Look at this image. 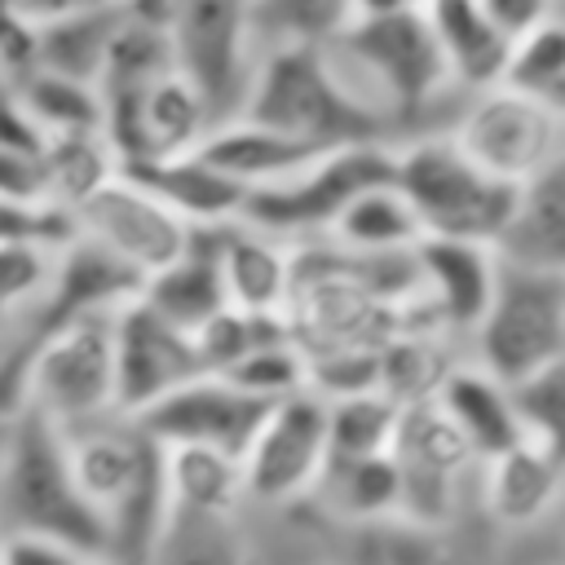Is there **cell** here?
<instances>
[{"instance_id":"2e32d148","label":"cell","mask_w":565,"mask_h":565,"mask_svg":"<svg viewBox=\"0 0 565 565\" xmlns=\"http://www.w3.org/2000/svg\"><path fill=\"white\" fill-rule=\"evenodd\" d=\"M132 181L154 190L181 221L194 230H221L230 221H243V207L252 190L221 172L203 150H181V154H159V159H132L119 163Z\"/></svg>"},{"instance_id":"1f68e13d","label":"cell","mask_w":565,"mask_h":565,"mask_svg":"<svg viewBox=\"0 0 565 565\" xmlns=\"http://www.w3.org/2000/svg\"><path fill=\"white\" fill-rule=\"evenodd\" d=\"M344 516H388L402 512V468L397 455H375L358 463H331L322 481Z\"/></svg>"},{"instance_id":"60d3db41","label":"cell","mask_w":565,"mask_h":565,"mask_svg":"<svg viewBox=\"0 0 565 565\" xmlns=\"http://www.w3.org/2000/svg\"><path fill=\"white\" fill-rule=\"evenodd\" d=\"M141 4H154V9H163V13H168V0H141Z\"/></svg>"},{"instance_id":"7bdbcfd3","label":"cell","mask_w":565,"mask_h":565,"mask_svg":"<svg viewBox=\"0 0 565 565\" xmlns=\"http://www.w3.org/2000/svg\"><path fill=\"white\" fill-rule=\"evenodd\" d=\"M97 565H124V561H97Z\"/></svg>"},{"instance_id":"ffe728a7","label":"cell","mask_w":565,"mask_h":565,"mask_svg":"<svg viewBox=\"0 0 565 565\" xmlns=\"http://www.w3.org/2000/svg\"><path fill=\"white\" fill-rule=\"evenodd\" d=\"M221 172H230L234 181H243L247 190H265V185H282L296 172H305L313 159H322V146L296 141L278 128H265L256 119H230L221 128L207 132V141L199 146Z\"/></svg>"},{"instance_id":"83f0119b","label":"cell","mask_w":565,"mask_h":565,"mask_svg":"<svg viewBox=\"0 0 565 565\" xmlns=\"http://www.w3.org/2000/svg\"><path fill=\"white\" fill-rule=\"evenodd\" d=\"M124 13H128V0H110V4H97V9H84L62 22L40 26L44 31V66L40 71H57V75L88 79L102 88V71H106V57H110Z\"/></svg>"},{"instance_id":"30bf717a","label":"cell","mask_w":565,"mask_h":565,"mask_svg":"<svg viewBox=\"0 0 565 565\" xmlns=\"http://www.w3.org/2000/svg\"><path fill=\"white\" fill-rule=\"evenodd\" d=\"M561 132L565 119L530 93L516 88H481L472 97V106L463 110V119L455 124V141L494 177L525 185L530 177H539L543 168H552L565 150H561Z\"/></svg>"},{"instance_id":"4fadbf2b","label":"cell","mask_w":565,"mask_h":565,"mask_svg":"<svg viewBox=\"0 0 565 565\" xmlns=\"http://www.w3.org/2000/svg\"><path fill=\"white\" fill-rule=\"evenodd\" d=\"M278 402L243 388L225 371H203L137 419L163 441V446H216L230 455H247L260 424L269 419Z\"/></svg>"},{"instance_id":"ba28073f","label":"cell","mask_w":565,"mask_h":565,"mask_svg":"<svg viewBox=\"0 0 565 565\" xmlns=\"http://www.w3.org/2000/svg\"><path fill=\"white\" fill-rule=\"evenodd\" d=\"M168 31L177 71L207 102L212 128L238 119L260 62L252 44L247 0H168Z\"/></svg>"},{"instance_id":"52a82bcc","label":"cell","mask_w":565,"mask_h":565,"mask_svg":"<svg viewBox=\"0 0 565 565\" xmlns=\"http://www.w3.org/2000/svg\"><path fill=\"white\" fill-rule=\"evenodd\" d=\"M472 344L477 366L512 388L565 362V274L503 260L494 300L477 322Z\"/></svg>"},{"instance_id":"f1b7e54d","label":"cell","mask_w":565,"mask_h":565,"mask_svg":"<svg viewBox=\"0 0 565 565\" xmlns=\"http://www.w3.org/2000/svg\"><path fill=\"white\" fill-rule=\"evenodd\" d=\"M331 402V463H358L375 455H393L397 428H402V402L384 388L353 393V397H327Z\"/></svg>"},{"instance_id":"e0dca14e","label":"cell","mask_w":565,"mask_h":565,"mask_svg":"<svg viewBox=\"0 0 565 565\" xmlns=\"http://www.w3.org/2000/svg\"><path fill=\"white\" fill-rule=\"evenodd\" d=\"M216 243L230 305L260 318H287V305L296 296V256L287 252V238L247 221H230L216 230Z\"/></svg>"},{"instance_id":"5bb4252c","label":"cell","mask_w":565,"mask_h":565,"mask_svg":"<svg viewBox=\"0 0 565 565\" xmlns=\"http://www.w3.org/2000/svg\"><path fill=\"white\" fill-rule=\"evenodd\" d=\"M115 335H119V411L124 415L150 411L154 402H163L168 393H177L181 384L207 371L199 335L172 322L168 313H159L146 296L119 309Z\"/></svg>"},{"instance_id":"9a60e30c","label":"cell","mask_w":565,"mask_h":565,"mask_svg":"<svg viewBox=\"0 0 565 565\" xmlns=\"http://www.w3.org/2000/svg\"><path fill=\"white\" fill-rule=\"evenodd\" d=\"M415 260H419V291L428 296L437 318H446L459 331H477V322L486 318V309L494 300L499 274H503L499 247L428 234L415 247Z\"/></svg>"},{"instance_id":"f546056e","label":"cell","mask_w":565,"mask_h":565,"mask_svg":"<svg viewBox=\"0 0 565 565\" xmlns=\"http://www.w3.org/2000/svg\"><path fill=\"white\" fill-rule=\"evenodd\" d=\"M146 565H247L234 516L172 508Z\"/></svg>"},{"instance_id":"74e56055","label":"cell","mask_w":565,"mask_h":565,"mask_svg":"<svg viewBox=\"0 0 565 565\" xmlns=\"http://www.w3.org/2000/svg\"><path fill=\"white\" fill-rule=\"evenodd\" d=\"M97 4H110V0H4V13H18L35 26H49V22H62V18L97 9Z\"/></svg>"},{"instance_id":"44dd1931","label":"cell","mask_w":565,"mask_h":565,"mask_svg":"<svg viewBox=\"0 0 565 565\" xmlns=\"http://www.w3.org/2000/svg\"><path fill=\"white\" fill-rule=\"evenodd\" d=\"M159 313H168L172 322H181L185 331H203L212 318H221L230 305V287H225V269H221V243L216 230H194L190 247L159 269L146 291H141Z\"/></svg>"},{"instance_id":"ee69618b","label":"cell","mask_w":565,"mask_h":565,"mask_svg":"<svg viewBox=\"0 0 565 565\" xmlns=\"http://www.w3.org/2000/svg\"><path fill=\"white\" fill-rule=\"evenodd\" d=\"M561 516H565V503H561Z\"/></svg>"},{"instance_id":"d590c367","label":"cell","mask_w":565,"mask_h":565,"mask_svg":"<svg viewBox=\"0 0 565 565\" xmlns=\"http://www.w3.org/2000/svg\"><path fill=\"white\" fill-rule=\"evenodd\" d=\"M0 565H97L93 556L53 543V539H31V534H4Z\"/></svg>"},{"instance_id":"8992f818","label":"cell","mask_w":565,"mask_h":565,"mask_svg":"<svg viewBox=\"0 0 565 565\" xmlns=\"http://www.w3.org/2000/svg\"><path fill=\"white\" fill-rule=\"evenodd\" d=\"M331 53L349 62L344 75L371 106H380L393 119V128H402L446 84H455L428 9L393 13V18H358L331 44Z\"/></svg>"},{"instance_id":"d4e9b609","label":"cell","mask_w":565,"mask_h":565,"mask_svg":"<svg viewBox=\"0 0 565 565\" xmlns=\"http://www.w3.org/2000/svg\"><path fill=\"white\" fill-rule=\"evenodd\" d=\"M256 53L278 49H331L353 22L358 0H247Z\"/></svg>"},{"instance_id":"277c9868","label":"cell","mask_w":565,"mask_h":565,"mask_svg":"<svg viewBox=\"0 0 565 565\" xmlns=\"http://www.w3.org/2000/svg\"><path fill=\"white\" fill-rule=\"evenodd\" d=\"M119 309L71 318L4 362V411L40 406L62 428L119 411Z\"/></svg>"},{"instance_id":"7c38bea8","label":"cell","mask_w":565,"mask_h":565,"mask_svg":"<svg viewBox=\"0 0 565 565\" xmlns=\"http://www.w3.org/2000/svg\"><path fill=\"white\" fill-rule=\"evenodd\" d=\"M75 221H79V234L110 247L119 260L146 274V282L159 269H168L194 238V225L181 221L154 190L132 181L124 168L75 207Z\"/></svg>"},{"instance_id":"7402d4cb","label":"cell","mask_w":565,"mask_h":565,"mask_svg":"<svg viewBox=\"0 0 565 565\" xmlns=\"http://www.w3.org/2000/svg\"><path fill=\"white\" fill-rule=\"evenodd\" d=\"M494 247L508 265L565 274V154L521 185Z\"/></svg>"},{"instance_id":"4316f807","label":"cell","mask_w":565,"mask_h":565,"mask_svg":"<svg viewBox=\"0 0 565 565\" xmlns=\"http://www.w3.org/2000/svg\"><path fill=\"white\" fill-rule=\"evenodd\" d=\"M13 97L49 137H106V97L88 79H71L57 71H35Z\"/></svg>"},{"instance_id":"ab89813d","label":"cell","mask_w":565,"mask_h":565,"mask_svg":"<svg viewBox=\"0 0 565 565\" xmlns=\"http://www.w3.org/2000/svg\"><path fill=\"white\" fill-rule=\"evenodd\" d=\"M547 106H552V110H556V115L565 119V84H561V88H556V93L547 97Z\"/></svg>"},{"instance_id":"4dcf8cb0","label":"cell","mask_w":565,"mask_h":565,"mask_svg":"<svg viewBox=\"0 0 565 565\" xmlns=\"http://www.w3.org/2000/svg\"><path fill=\"white\" fill-rule=\"evenodd\" d=\"M62 256H66V247L4 234V247H0V291H4L9 322H22V313L31 318L49 300V291H53V282L62 274Z\"/></svg>"},{"instance_id":"5b68a950","label":"cell","mask_w":565,"mask_h":565,"mask_svg":"<svg viewBox=\"0 0 565 565\" xmlns=\"http://www.w3.org/2000/svg\"><path fill=\"white\" fill-rule=\"evenodd\" d=\"M397 185L419 212L424 238L499 243L521 185L486 172L455 137H419L397 146Z\"/></svg>"},{"instance_id":"cb8c5ba5","label":"cell","mask_w":565,"mask_h":565,"mask_svg":"<svg viewBox=\"0 0 565 565\" xmlns=\"http://www.w3.org/2000/svg\"><path fill=\"white\" fill-rule=\"evenodd\" d=\"M331 234H335L340 252H353V256H397V252H415L424 243L419 212L406 199V190L397 185V177L362 190L344 207V216L335 221Z\"/></svg>"},{"instance_id":"8fae6325","label":"cell","mask_w":565,"mask_h":565,"mask_svg":"<svg viewBox=\"0 0 565 565\" xmlns=\"http://www.w3.org/2000/svg\"><path fill=\"white\" fill-rule=\"evenodd\" d=\"M331 468V402L313 388L282 397L243 455L252 503H296L327 481Z\"/></svg>"},{"instance_id":"836d02e7","label":"cell","mask_w":565,"mask_h":565,"mask_svg":"<svg viewBox=\"0 0 565 565\" xmlns=\"http://www.w3.org/2000/svg\"><path fill=\"white\" fill-rule=\"evenodd\" d=\"M516 406L525 419V437H534L556 459H565V362L516 384Z\"/></svg>"},{"instance_id":"b9f144b4","label":"cell","mask_w":565,"mask_h":565,"mask_svg":"<svg viewBox=\"0 0 565 565\" xmlns=\"http://www.w3.org/2000/svg\"><path fill=\"white\" fill-rule=\"evenodd\" d=\"M556 13H561V18H565V0H561V4H556Z\"/></svg>"},{"instance_id":"3957f363","label":"cell","mask_w":565,"mask_h":565,"mask_svg":"<svg viewBox=\"0 0 565 565\" xmlns=\"http://www.w3.org/2000/svg\"><path fill=\"white\" fill-rule=\"evenodd\" d=\"M243 119L278 128L296 141L340 150L366 141H393V119L371 106L340 71L331 49H278L256 62V79Z\"/></svg>"},{"instance_id":"d6986e66","label":"cell","mask_w":565,"mask_h":565,"mask_svg":"<svg viewBox=\"0 0 565 565\" xmlns=\"http://www.w3.org/2000/svg\"><path fill=\"white\" fill-rule=\"evenodd\" d=\"M486 512L499 525H534L565 503V459L525 437L521 446L486 459Z\"/></svg>"},{"instance_id":"d6a6232c","label":"cell","mask_w":565,"mask_h":565,"mask_svg":"<svg viewBox=\"0 0 565 565\" xmlns=\"http://www.w3.org/2000/svg\"><path fill=\"white\" fill-rule=\"evenodd\" d=\"M565 84V18H547L534 31L512 40L508 66H503V88L530 93V97H552Z\"/></svg>"},{"instance_id":"484cf974","label":"cell","mask_w":565,"mask_h":565,"mask_svg":"<svg viewBox=\"0 0 565 565\" xmlns=\"http://www.w3.org/2000/svg\"><path fill=\"white\" fill-rule=\"evenodd\" d=\"M168 486L172 508L238 516L247 503V472L243 459L216 446H168Z\"/></svg>"},{"instance_id":"f35d334b","label":"cell","mask_w":565,"mask_h":565,"mask_svg":"<svg viewBox=\"0 0 565 565\" xmlns=\"http://www.w3.org/2000/svg\"><path fill=\"white\" fill-rule=\"evenodd\" d=\"M415 9H428V0H358V18H393Z\"/></svg>"},{"instance_id":"6da1fadb","label":"cell","mask_w":565,"mask_h":565,"mask_svg":"<svg viewBox=\"0 0 565 565\" xmlns=\"http://www.w3.org/2000/svg\"><path fill=\"white\" fill-rule=\"evenodd\" d=\"M66 441L75 477L106 525V561L146 565L172 512L168 446L124 411L66 428Z\"/></svg>"},{"instance_id":"ac0fdd59","label":"cell","mask_w":565,"mask_h":565,"mask_svg":"<svg viewBox=\"0 0 565 565\" xmlns=\"http://www.w3.org/2000/svg\"><path fill=\"white\" fill-rule=\"evenodd\" d=\"M433 402L450 415V424L463 433V441L477 450L481 463L525 441L516 388L490 375L486 366H450Z\"/></svg>"},{"instance_id":"e575fe53","label":"cell","mask_w":565,"mask_h":565,"mask_svg":"<svg viewBox=\"0 0 565 565\" xmlns=\"http://www.w3.org/2000/svg\"><path fill=\"white\" fill-rule=\"evenodd\" d=\"M0 66H4V93L22 88L40 66H44V31L18 13H4V35H0Z\"/></svg>"},{"instance_id":"8d00e7d4","label":"cell","mask_w":565,"mask_h":565,"mask_svg":"<svg viewBox=\"0 0 565 565\" xmlns=\"http://www.w3.org/2000/svg\"><path fill=\"white\" fill-rule=\"evenodd\" d=\"M481 4H486V13L516 40V35L534 31L539 22L556 18V4H561V0H481Z\"/></svg>"},{"instance_id":"7a4b0ae2","label":"cell","mask_w":565,"mask_h":565,"mask_svg":"<svg viewBox=\"0 0 565 565\" xmlns=\"http://www.w3.org/2000/svg\"><path fill=\"white\" fill-rule=\"evenodd\" d=\"M0 508H4V534L53 539L93 561H106L110 552L106 525L75 477L66 428L31 402L4 411Z\"/></svg>"},{"instance_id":"9c48e42d","label":"cell","mask_w":565,"mask_h":565,"mask_svg":"<svg viewBox=\"0 0 565 565\" xmlns=\"http://www.w3.org/2000/svg\"><path fill=\"white\" fill-rule=\"evenodd\" d=\"M397 177V146L388 141H366V146H340L327 150L322 159H313L305 172H296L282 185H265L252 190L243 221L256 230H269L278 238L291 234H309V230H335V221L344 216V207L380 185Z\"/></svg>"},{"instance_id":"603a6c76","label":"cell","mask_w":565,"mask_h":565,"mask_svg":"<svg viewBox=\"0 0 565 565\" xmlns=\"http://www.w3.org/2000/svg\"><path fill=\"white\" fill-rule=\"evenodd\" d=\"M428 18H433V31L441 40L455 84L472 93L503 84L512 35L486 13L481 0H428Z\"/></svg>"}]
</instances>
